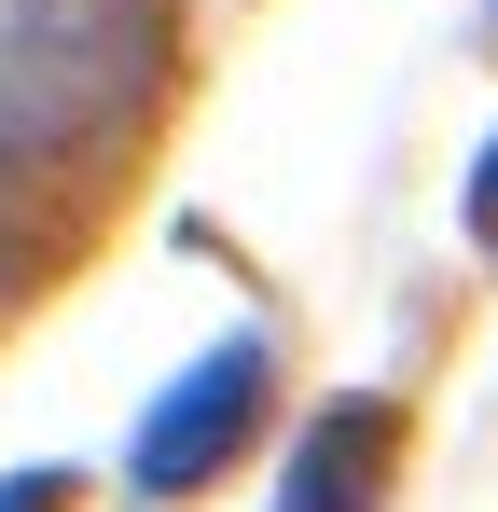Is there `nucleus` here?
<instances>
[{"mask_svg": "<svg viewBox=\"0 0 498 512\" xmlns=\"http://www.w3.org/2000/svg\"><path fill=\"white\" fill-rule=\"evenodd\" d=\"M166 56V0H0V167L97 153Z\"/></svg>", "mask_w": 498, "mask_h": 512, "instance_id": "f257e3e1", "label": "nucleus"}, {"mask_svg": "<svg viewBox=\"0 0 498 512\" xmlns=\"http://www.w3.org/2000/svg\"><path fill=\"white\" fill-rule=\"evenodd\" d=\"M374 457H388V402H332V416L305 429L277 512H374Z\"/></svg>", "mask_w": 498, "mask_h": 512, "instance_id": "7ed1b4c3", "label": "nucleus"}, {"mask_svg": "<svg viewBox=\"0 0 498 512\" xmlns=\"http://www.w3.org/2000/svg\"><path fill=\"white\" fill-rule=\"evenodd\" d=\"M471 236H485V250H498V153H485V167H471Z\"/></svg>", "mask_w": 498, "mask_h": 512, "instance_id": "20e7f679", "label": "nucleus"}, {"mask_svg": "<svg viewBox=\"0 0 498 512\" xmlns=\"http://www.w3.org/2000/svg\"><path fill=\"white\" fill-rule=\"evenodd\" d=\"M249 416H263V346L236 333V346H208V360H194V374L153 402L139 457H125V485H139V499H180V485H208V471L249 443Z\"/></svg>", "mask_w": 498, "mask_h": 512, "instance_id": "f03ea898", "label": "nucleus"}, {"mask_svg": "<svg viewBox=\"0 0 498 512\" xmlns=\"http://www.w3.org/2000/svg\"><path fill=\"white\" fill-rule=\"evenodd\" d=\"M0 291H14V222H0Z\"/></svg>", "mask_w": 498, "mask_h": 512, "instance_id": "423d86ee", "label": "nucleus"}, {"mask_svg": "<svg viewBox=\"0 0 498 512\" xmlns=\"http://www.w3.org/2000/svg\"><path fill=\"white\" fill-rule=\"evenodd\" d=\"M0 512H56V471H28V485H0Z\"/></svg>", "mask_w": 498, "mask_h": 512, "instance_id": "39448f33", "label": "nucleus"}]
</instances>
